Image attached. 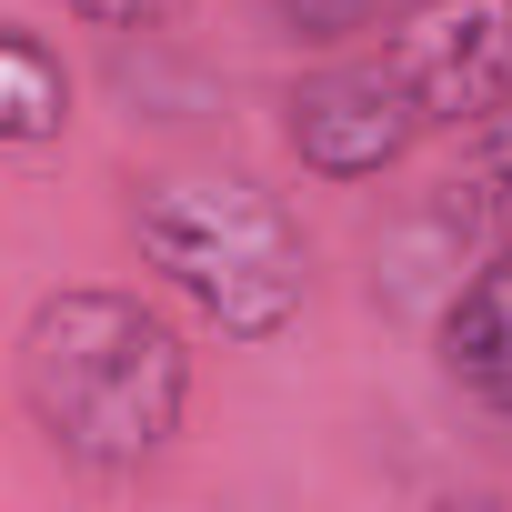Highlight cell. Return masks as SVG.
I'll list each match as a JSON object with an SVG mask.
<instances>
[{
    "label": "cell",
    "mask_w": 512,
    "mask_h": 512,
    "mask_svg": "<svg viewBox=\"0 0 512 512\" xmlns=\"http://www.w3.org/2000/svg\"><path fill=\"white\" fill-rule=\"evenodd\" d=\"M412 141H422V111H412V91L382 61H352V71H322V81L292 91V151L322 181H372Z\"/></svg>",
    "instance_id": "277c9868"
},
{
    "label": "cell",
    "mask_w": 512,
    "mask_h": 512,
    "mask_svg": "<svg viewBox=\"0 0 512 512\" xmlns=\"http://www.w3.org/2000/svg\"><path fill=\"white\" fill-rule=\"evenodd\" d=\"M382 71L412 91L422 131L432 121L472 131V121L512 111V0H412Z\"/></svg>",
    "instance_id": "3957f363"
},
{
    "label": "cell",
    "mask_w": 512,
    "mask_h": 512,
    "mask_svg": "<svg viewBox=\"0 0 512 512\" xmlns=\"http://www.w3.org/2000/svg\"><path fill=\"white\" fill-rule=\"evenodd\" d=\"M141 262L171 272L201 322H221V342H272L302 322V231L262 181H151L131 201Z\"/></svg>",
    "instance_id": "7a4b0ae2"
},
{
    "label": "cell",
    "mask_w": 512,
    "mask_h": 512,
    "mask_svg": "<svg viewBox=\"0 0 512 512\" xmlns=\"http://www.w3.org/2000/svg\"><path fill=\"white\" fill-rule=\"evenodd\" d=\"M71 11H81L91 31H161L181 0H71Z\"/></svg>",
    "instance_id": "ba28073f"
},
{
    "label": "cell",
    "mask_w": 512,
    "mask_h": 512,
    "mask_svg": "<svg viewBox=\"0 0 512 512\" xmlns=\"http://www.w3.org/2000/svg\"><path fill=\"white\" fill-rule=\"evenodd\" d=\"M61 121H71V71H61V51L0 21V151H11V141H51Z\"/></svg>",
    "instance_id": "8992f818"
},
{
    "label": "cell",
    "mask_w": 512,
    "mask_h": 512,
    "mask_svg": "<svg viewBox=\"0 0 512 512\" xmlns=\"http://www.w3.org/2000/svg\"><path fill=\"white\" fill-rule=\"evenodd\" d=\"M502 211H512V151H502Z\"/></svg>",
    "instance_id": "9c48e42d"
},
{
    "label": "cell",
    "mask_w": 512,
    "mask_h": 512,
    "mask_svg": "<svg viewBox=\"0 0 512 512\" xmlns=\"http://www.w3.org/2000/svg\"><path fill=\"white\" fill-rule=\"evenodd\" d=\"M442 362H452V382H472L492 412H512V251L482 262V272L462 282V302L442 312Z\"/></svg>",
    "instance_id": "5b68a950"
},
{
    "label": "cell",
    "mask_w": 512,
    "mask_h": 512,
    "mask_svg": "<svg viewBox=\"0 0 512 512\" xmlns=\"http://www.w3.org/2000/svg\"><path fill=\"white\" fill-rule=\"evenodd\" d=\"M21 402H31V422L61 462L131 472L181 432L191 352L131 292H51L21 322Z\"/></svg>",
    "instance_id": "6da1fadb"
},
{
    "label": "cell",
    "mask_w": 512,
    "mask_h": 512,
    "mask_svg": "<svg viewBox=\"0 0 512 512\" xmlns=\"http://www.w3.org/2000/svg\"><path fill=\"white\" fill-rule=\"evenodd\" d=\"M272 11H282L292 41H352V31L382 11V0H272Z\"/></svg>",
    "instance_id": "52a82bcc"
}]
</instances>
